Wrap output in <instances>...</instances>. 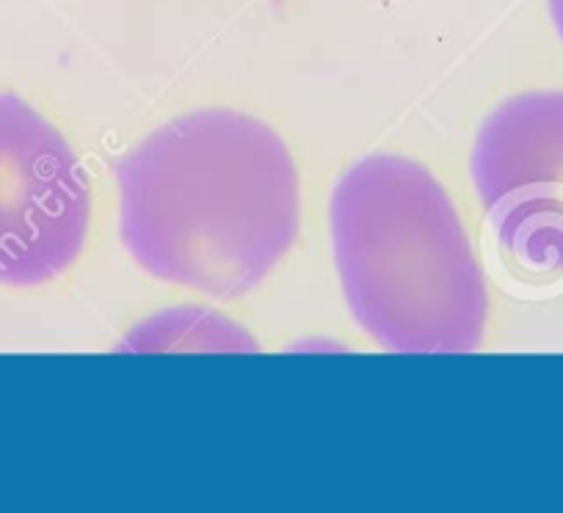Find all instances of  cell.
Listing matches in <instances>:
<instances>
[{
    "label": "cell",
    "instance_id": "1",
    "mask_svg": "<svg viewBox=\"0 0 563 513\" xmlns=\"http://www.w3.org/2000/svg\"><path fill=\"white\" fill-rule=\"evenodd\" d=\"M119 235L150 277L210 299L257 290L301 226V180L271 124L202 108L161 124L117 166Z\"/></svg>",
    "mask_w": 563,
    "mask_h": 513
},
{
    "label": "cell",
    "instance_id": "2",
    "mask_svg": "<svg viewBox=\"0 0 563 513\" xmlns=\"http://www.w3.org/2000/svg\"><path fill=\"white\" fill-rule=\"evenodd\" d=\"M334 268L367 337L395 354H470L489 323V290L456 204L426 166L371 155L329 202Z\"/></svg>",
    "mask_w": 563,
    "mask_h": 513
},
{
    "label": "cell",
    "instance_id": "3",
    "mask_svg": "<svg viewBox=\"0 0 563 513\" xmlns=\"http://www.w3.org/2000/svg\"><path fill=\"white\" fill-rule=\"evenodd\" d=\"M470 175L514 274L563 285V91H525L481 122Z\"/></svg>",
    "mask_w": 563,
    "mask_h": 513
},
{
    "label": "cell",
    "instance_id": "4",
    "mask_svg": "<svg viewBox=\"0 0 563 513\" xmlns=\"http://www.w3.org/2000/svg\"><path fill=\"white\" fill-rule=\"evenodd\" d=\"M89 226L91 186L73 144L31 102L0 91V288L62 279Z\"/></svg>",
    "mask_w": 563,
    "mask_h": 513
},
{
    "label": "cell",
    "instance_id": "5",
    "mask_svg": "<svg viewBox=\"0 0 563 513\" xmlns=\"http://www.w3.org/2000/svg\"><path fill=\"white\" fill-rule=\"evenodd\" d=\"M547 9H550V20L563 42V0H547Z\"/></svg>",
    "mask_w": 563,
    "mask_h": 513
}]
</instances>
